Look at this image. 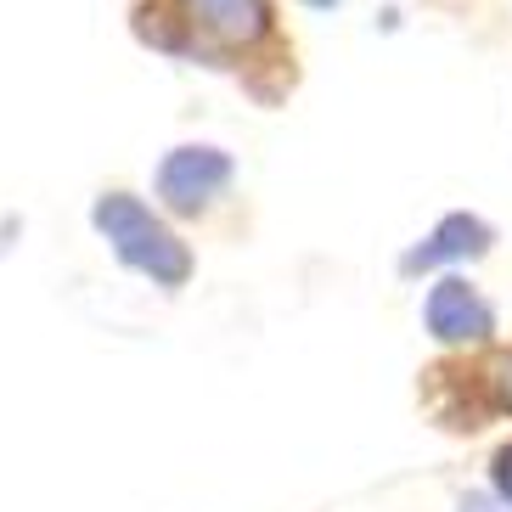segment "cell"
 <instances>
[{
  "label": "cell",
  "mask_w": 512,
  "mask_h": 512,
  "mask_svg": "<svg viewBox=\"0 0 512 512\" xmlns=\"http://www.w3.org/2000/svg\"><path fill=\"white\" fill-rule=\"evenodd\" d=\"M130 34L169 62L231 74L259 107H276L299 85L276 0H136Z\"/></svg>",
  "instance_id": "cell-1"
},
{
  "label": "cell",
  "mask_w": 512,
  "mask_h": 512,
  "mask_svg": "<svg viewBox=\"0 0 512 512\" xmlns=\"http://www.w3.org/2000/svg\"><path fill=\"white\" fill-rule=\"evenodd\" d=\"M417 411L451 439H479L512 422V344L496 338L467 355H434L417 372Z\"/></svg>",
  "instance_id": "cell-2"
},
{
  "label": "cell",
  "mask_w": 512,
  "mask_h": 512,
  "mask_svg": "<svg viewBox=\"0 0 512 512\" xmlns=\"http://www.w3.org/2000/svg\"><path fill=\"white\" fill-rule=\"evenodd\" d=\"M91 231L107 242V254L119 259L130 276L152 282L158 293H181L197 276V248L175 231L158 203L136 197L130 186H107L91 203Z\"/></svg>",
  "instance_id": "cell-3"
},
{
  "label": "cell",
  "mask_w": 512,
  "mask_h": 512,
  "mask_svg": "<svg viewBox=\"0 0 512 512\" xmlns=\"http://www.w3.org/2000/svg\"><path fill=\"white\" fill-rule=\"evenodd\" d=\"M422 338L439 349V355H467V349H484L501 338V310L496 299L484 293L467 271H439L422 282Z\"/></svg>",
  "instance_id": "cell-4"
},
{
  "label": "cell",
  "mask_w": 512,
  "mask_h": 512,
  "mask_svg": "<svg viewBox=\"0 0 512 512\" xmlns=\"http://www.w3.org/2000/svg\"><path fill=\"white\" fill-rule=\"evenodd\" d=\"M237 186V158L226 147H214V141H181V147H169L152 169V197H158V209L169 220H209L220 203L231 197Z\"/></svg>",
  "instance_id": "cell-5"
},
{
  "label": "cell",
  "mask_w": 512,
  "mask_h": 512,
  "mask_svg": "<svg viewBox=\"0 0 512 512\" xmlns=\"http://www.w3.org/2000/svg\"><path fill=\"white\" fill-rule=\"evenodd\" d=\"M496 242H501L496 220H484L479 209H451V214H439L417 242L400 248L394 271H400V282H428L439 271H473L479 259L496 254Z\"/></svg>",
  "instance_id": "cell-6"
},
{
  "label": "cell",
  "mask_w": 512,
  "mask_h": 512,
  "mask_svg": "<svg viewBox=\"0 0 512 512\" xmlns=\"http://www.w3.org/2000/svg\"><path fill=\"white\" fill-rule=\"evenodd\" d=\"M484 490L512 507V434H501L496 445L484 451Z\"/></svg>",
  "instance_id": "cell-7"
},
{
  "label": "cell",
  "mask_w": 512,
  "mask_h": 512,
  "mask_svg": "<svg viewBox=\"0 0 512 512\" xmlns=\"http://www.w3.org/2000/svg\"><path fill=\"white\" fill-rule=\"evenodd\" d=\"M456 512H512V507H507V501H496L484 484H473V490H462V496H456Z\"/></svg>",
  "instance_id": "cell-8"
},
{
  "label": "cell",
  "mask_w": 512,
  "mask_h": 512,
  "mask_svg": "<svg viewBox=\"0 0 512 512\" xmlns=\"http://www.w3.org/2000/svg\"><path fill=\"white\" fill-rule=\"evenodd\" d=\"M293 6H304V12H338L344 0H293Z\"/></svg>",
  "instance_id": "cell-9"
}]
</instances>
